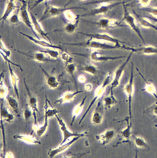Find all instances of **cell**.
I'll use <instances>...</instances> for the list:
<instances>
[{
    "label": "cell",
    "mask_w": 157,
    "mask_h": 158,
    "mask_svg": "<svg viewBox=\"0 0 157 158\" xmlns=\"http://www.w3.org/2000/svg\"><path fill=\"white\" fill-rule=\"evenodd\" d=\"M45 7L43 14L38 22L46 19L57 16L59 15L63 10V9L56 7L48 4L46 1L45 3Z\"/></svg>",
    "instance_id": "obj_1"
},
{
    "label": "cell",
    "mask_w": 157,
    "mask_h": 158,
    "mask_svg": "<svg viewBox=\"0 0 157 158\" xmlns=\"http://www.w3.org/2000/svg\"><path fill=\"white\" fill-rule=\"evenodd\" d=\"M22 5L19 10V16L21 20L27 26L30 27L36 36L39 39L37 35L35 33L32 27V23L30 21L27 9V2L25 0H22Z\"/></svg>",
    "instance_id": "obj_2"
},
{
    "label": "cell",
    "mask_w": 157,
    "mask_h": 158,
    "mask_svg": "<svg viewBox=\"0 0 157 158\" xmlns=\"http://www.w3.org/2000/svg\"><path fill=\"white\" fill-rule=\"evenodd\" d=\"M14 1V0H10L7 2L6 10L3 15L0 19V20H2V25L12 11L17 7V6L14 5L13 2Z\"/></svg>",
    "instance_id": "obj_3"
},
{
    "label": "cell",
    "mask_w": 157,
    "mask_h": 158,
    "mask_svg": "<svg viewBox=\"0 0 157 158\" xmlns=\"http://www.w3.org/2000/svg\"><path fill=\"white\" fill-rule=\"evenodd\" d=\"M134 141L137 148L147 149L149 148L145 140L142 137L135 136Z\"/></svg>",
    "instance_id": "obj_4"
},
{
    "label": "cell",
    "mask_w": 157,
    "mask_h": 158,
    "mask_svg": "<svg viewBox=\"0 0 157 158\" xmlns=\"http://www.w3.org/2000/svg\"><path fill=\"white\" fill-rule=\"evenodd\" d=\"M20 33L22 35L28 38L29 40L34 42V43H36L37 44H38L40 45H42V46H43L44 47H47L51 48H60L59 47H58L57 46L53 45L51 44H49L46 43V42H45L43 41H40L37 40H36L34 39L32 37L30 36V35H28L23 33L20 32Z\"/></svg>",
    "instance_id": "obj_5"
},
{
    "label": "cell",
    "mask_w": 157,
    "mask_h": 158,
    "mask_svg": "<svg viewBox=\"0 0 157 158\" xmlns=\"http://www.w3.org/2000/svg\"><path fill=\"white\" fill-rule=\"evenodd\" d=\"M144 111L145 113H147L157 117V102L153 104Z\"/></svg>",
    "instance_id": "obj_6"
},
{
    "label": "cell",
    "mask_w": 157,
    "mask_h": 158,
    "mask_svg": "<svg viewBox=\"0 0 157 158\" xmlns=\"http://www.w3.org/2000/svg\"><path fill=\"white\" fill-rule=\"evenodd\" d=\"M29 13L31 16V19H32V21L33 23L34 24L35 27V28L36 30H37L42 35H44L45 36H47V35H47V34H45V33L44 32V31L42 30L38 23V22H37V20L35 17L30 12Z\"/></svg>",
    "instance_id": "obj_7"
},
{
    "label": "cell",
    "mask_w": 157,
    "mask_h": 158,
    "mask_svg": "<svg viewBox=\"0 0 157 158\" xmlns=\"http://www.w3.org/2000/svg\"><path fill=\"white\" fill-rule=\"evenodd\" d=\"M10 21L11 23H16L18 21V16L16 14H14L11 18Z\"/></svg>",
    "instance_id": "obj_8"
},
{
    "label": "cell",
    "mask_w": 157,
    "mask_h": 158,
    "mask_svg": "<svg viewBox=\"0 0 157 158\" xmlns=\"http://www.w3.org/2000/svg\"><path fill=\"white\" fill-rule=\"evenodd\" d=\"M45 0H37L36 1L35 3L32 6L31 8L30 9H33L35 6H36L38 4L41 2H42Z\"/></svg>",
    "instance_id": "obj_9"
},
{
    "label": "cell",
    "mask_w": 157,
    "mask_h": 158,
    "mask_svg": "<svg viewBox=\"0 0 157 158\" xmlns=\"http://www.w3.org/2000/svg\"><path fill=\"white\" fill-rule=\"evenodd\" d=\"M155 127H157V124H155Z\"/></svg>",
    "instance_id": "obj_10"
},
{
    "label": "cell",
    "mask_w": 157,
    "mask_h": 158,
    "mask_svg": "<svg viewBox=\"0 0 157 158\" xmlns=\"http://www.w3.org/2000/svg\"><path fill=\"white\" fill-rule=\"evenodd\" d=\"M82 0V1H84V0Z\"/></svg>",
    "instance_id": "obj_11"
}]
</instances>
